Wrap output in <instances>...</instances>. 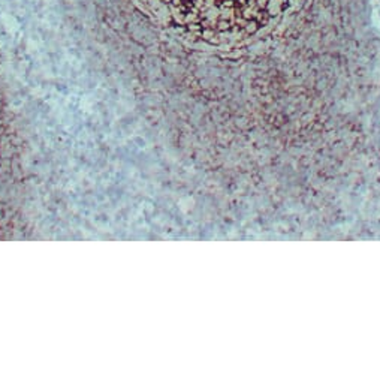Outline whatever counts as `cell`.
Instances as JSON below:
<instances>
[{"mask_svg": "<svg viewBox=\"0 0 380 382\" xmlns=\"http://www.w3.org/2000/svg\"><path fill=\"white\" fill-rule=\"evenodd\" d=\"M180 23L204 33H253L282 14L288 0H159Z\"/></svg>", "mask_w": 380, "mask_h": 382, "instance_id": "cell-1", "label": "cell"}]
</instances>
